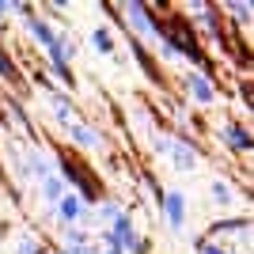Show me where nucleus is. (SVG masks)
I'll list each match as a JSON object with an SVG mask.
<instances>
[{
    "instance_id": "1",
    "label": "nucleus",
    "mask_w": 254,
    "mask_h": 254,
    "mask_svg": "<svg viewBox=\"0 0 254 254\" xmlns=\"http://www.w3.org/2000/svg\"><path fill=\"white\" fill-rule=\"evenodd\" d=\"M103 247H114V251H122V254H148V243L137 235L133 216H129L126 209H122L114 220L103 228Z\"/></svg>"
},
{
    "instance_id": "2",
    "label": "nucleus",
    "mask_w": 254,
    "mask_h": 254,
    "mask_svg": "<svg viewBox=\"0 0 254 254\" xmlns=\"http://www.w3.org/2000/svg\"><path fill=\"white\" fill-rule=\"evenodd\" d=\"M114 15H122V19L129 23L126 31H133V34L140 38V42H152V46H156L159 38H163V23H159L156 15H152V11L144 8V4H137V0H129V4L114 8Z\"/></svg>"
},
{
    "instance_id": "3",
    "label": "nucleus",
    "mask_w": 254,
    "mask_h": 254,
    "mask_svg": "<svg viewBox=\"0 0 254 254\" xmlns=\"http://www.w3.org/2000/svg\"><path fill=\"white\" fill-rule=\"evenodd\" d=\"M46 57H50V72L61 80L64 87H76V76H72V57H76V50H72V42H68V34L57 27V38H53V46L46 50Z\"/></svg>"
},
{
    "instance_id": "4",
    "label": "nucleus",
    "mask_w": 254,
    "mask_h": 254,
    "mask_svg": "<svg viewBox=\"0 0 254 254\" xmlns=\"http://www.w3.org/2000/svg\"><path fill=\"white\" fill-rule=\"evenodd\" d=\"M53 212H57V220H61V228H84L87 220H91V209H87V197L80 190H64L61 197H57V205H53Z\"/></svg>"
},
{
    "instance_id": "5",
    "label": "nucleus",
    "mask_w": 254,
    "mask_h": 254,
    "mask_svg": "<svg viewBox=\"0 0 254 254\" xmlns=\"http://www.w3.org/2000/svg\"><path fill=\"white\" fill-rule=\"evenodd\" d=\"M182 87H186V95H190L193 103H201V106L216 103V84H212V76L201 72V68H190V72L182 76Z\"/></svg>"
},
{
    "instance_id": "6",
    "label": "nucleus",
    "mask_w": 254,
    "mask_h": 254,
    "mask_svg": "<svg viewBox=\"0 0 254 254\" xmlns=\"http://www.w3.org/2000/svg\"><path fill=\"white\" fill-rule=\"evenodd\" d=\"M159 212H163V220H167L171 232H182V228H186V193L182 190H163Z\"/></svg>"
},
{
    "instance_id": "7",
    "label": "nucleus",
    "mask_w": 254,
    "mask_h": 254,
    "mask_svg": "<svg viewBox=\"0 0 254 254\" xmlns=\"http://www.w3.org/2000/svg\"><path fill=\"white\" fill-rule=\"evenodd\" d=\"M64 133H68V140H72L76 148H84V152H99L103 148V133H99L95 122H87V118H76Z\"/></svg>"
},
{
    "instance_id": "8",
    "label": "nucleus",
    "mask_w": 254,
    "mask_h": 254,
    "mask_svg": "<svg viewBox=\"0 0 254 254\" xmlns=\"http://www.w3.org/2000/svg\"><path fill=\"white\" fill-rule=\"evenodd\" d=\"M61 254H99V243L84 228H64L61 235Z\"/></svg>"
},
{
    "instance_id": "9",
    "label": "nucleus",
    "mask_w": 254,
    "mask_h": 254,
    "mask_svg": "<svg viewBox=\"0 0 254 254\" xmlns=\"http://www.w3.org/2000/svg\"><path fill=\"white\" fill-rule=\"evenodd\" d=\"M167 156H171V163H175L179 171H193V167H197V144H193V140L171 137V144H167Z\"/></svg>"
},
{
    "instance_id": "10",
    "label": "nucleus",
    "mask_w": 254,
    "mask_h": 254,
    "mask_svg": "<svg viewBox=\"0 0 254 254\" xmlns=\"http://www.w3.org/2000/svg\"><path fill=\"white\" fill-rule=\"evenodd\" d=\"M220 140L228 144V152H251V129L243 122H224L220 126Z\"/></svg>"
},
{
    "instance_id": "11",
    "label": "nucleus",
    "mask_w": 254,
    "mask_h": 254,
    "mask_svg": "<svg viewBox=\"0 0 254 254\" xmlns=\"http://www.w3.org/2000/svg\"><path fill=\"white\" fill-rule=\"evenodd\" d=\"M64 190H68V179H64L61 171H57V175H50V179H42V182H38V193H42V201H46V205H57V197H61Z\"/></svg>"
},
{
    "instance_id": "12",
    "label": "nucleus",
    "mask_w": 254,
    "mask_h": 254,
    "mask_svg": "<svg viewBox=\"0 0 254 254\" xmlns=\"http://www.w3.org/2000/svg\"><path fill=\"white\" fill-rule=\"evenodd\" d=\"M91 46H95L103 57H114V50H118V42H114V34H110V27H91Z\"/></svg>"
},
{
    "instance_id": "13",
    "label": "nucleus",
    "mask_w": 254,
    "mask_h": 254,
    "mask_svg": "<svg viewBox=\"0 0 254 254\" xmlns=\"http://www.w3.org/2000/svg\"><path fill=\"white\" fill-rule=\"evenodd\" d=\"M118 212H122V205H118V201H103L95 212H91V216H95V224H99V228H106V224L114 220Z\"/></svg>"
},
{
    "instance_id": "14",
    "label": "nucleus",
    "mask_w": 254,
    "mask_h": 254,
    "mask_svg": "<svg viewBox=\"0 0 254 254\" xmlns=\"http://www.w3.org/2000/svg\"><path fill=\"white\" fill-rule=\"evenodd\" d=\"M209 193H212V197H216V201H220V205H232V201H235L232 186H228V182H224V179H212V182H209Z\"/></svg>"
},
{
    "instance_id": "15",
    "label": "nucleus",
    "mask_w": 254,
    "mask_h": 254,
    "mask_svg": "<svg viewBox=\"0 0 254 254\" xmlns=\"http://www.w3.org/2000/svg\"><path fill=\"white\" fill-rule=\"evenodd\" d=\"M0 76H4L8 84H15V80H19V68H15V61L8 57V50H0Z\"/></svg>"
},
{
    "instance_id": "16",
    "label": "nucleus",
    "mask_w": 254,
    "mask_h": 254,
    "mask_svg": "<svg viewBox=\"0 0 254 254\" xmlns=\"http://www.w3.org/2000/svg\"><path fill=\"white\" fill-rule=\"evenodd\" d=\"M15 254H46V251H42V243H38L34 235H23L19 243H15Z\"/></svg>"
},
{
    "instance_id": "17",
    "label": "nucleus",
    "mask_w": 254,
    "mask_h": 254,
    "mask_svg": "<svg viewBox=\"0 0 254 254\" xmlns=\"http://www.w3.org/2000/svg\"><path fill=\"white\" fill-rule=\"evenodd\" d=\"M193 251H197V254H228V251H224V243H212V239H201V243H193Z\"/></svg>"
},
{
    "instance_id": "18",
    "label": "nucleus",
    "mask_w": 254,
    "mask_h": 254,
    "mask_svg": "<svg viewBox=\"0 0 254 254\" xmlns=\"http://www.w3.org/2000/svg\"><path fill=\"white\" fill-rule=\"evenodd\" d=\"M228 11H232L235 19H243V23H251V4H228Z\"/></svg>"
},
{
    "instance_id": "19",
    "label": "nucleus",
    "mask_w": 254,
    "mask_h": 254,
    "mask_svg": "<svg viewBox=\"0 0 254 254\" xmlns=\"http://www.w3.org/2000/svg\"><path fill=\"white\" fill-rule=\"evenodd\" d=\"M11 11H15V4H11V0H0V19H4V15H11Z\"/></svg>"
},
{
    "instance_id": "20",
    "label": "nucleus",
    "mask_w": 254,
    "mask_h": 254,
    "mask_svg": "<svg viewBox=\"0 0 254 254\" xmlns=\"http://www.w3.org/2000/svg\"><path fill=\"white\" fill-rule=\"evenodd\" d=\"M99 254H122V251H114V247H103V243H99Z\"/></svg>"
}]
</instances>
